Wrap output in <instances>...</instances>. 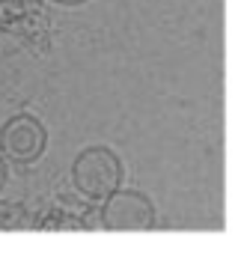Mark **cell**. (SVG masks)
<instances>
[{"label":"cell","mask_w":244,"mask_h":253,"mask_svg":"<svg viewBox=\"0 0 244 253\" xmlns=\"http://www.w3.org/2000/svg\"><path fill=\"white\" fill-rule=\"evenodd\" d=\"M122 182H125V164H122L116 149L104 143H92L81 149L72 161V185L86 200L101 203L116 188H122Z\"/></svg>","instance_id":"1"},{"label":"cell","mask_w":244,"mask_h":253,"mask_svg":"<svg viewBox=\"0 0 244 253\" xmlns=\"http://www.w3.org/2000/svg\"><path fill=\"white\" fill-rule=\"evenodd\" d=\"M98 223L107 232H149L158 226V209L152 197L137 188H116L101 200Z\"/></svg>","instance_id":"2"},{"label":"cell","mask_w":244,"mask_h":253,"mask_svg":"<svg viewBox=\"0 0 244 253\" xmlns=\"http://www.w3.org/2000/svg\"><path fill=\"white\" fill-rule=\"evenodd\" d=\"M45 149H48V128L36 113L21 110L3 122V128H0V152H3L9 164H18V167L36 164L45 155Z\"/></svg>","instance_id":"3"},{"label":"cell","mask_w":244,"mask_h":253,"mask_svg":"<svg viewBox=\"0 0 244 253\" xmlns=\"http://www.w3.org/2000/svg\"><path fill=\"white\" fill-rule=\"evenodd\" d=\"M6 182H9V161L3 158V152H0V191L6 188Z\"/></svg>","instance_id":"4"},{"label":"cell","mask_w":244,"mask_h":253,"mask_svg":"<svg viewBox=\"0 0 244 253\" xmlns=\"http://www.w3.org/2000/svg\"><path fill=\"white\" fill-rule=\"evenodd\" d=\"M51 3H57V6H83L89 0H51Z\"/></svg>","instance_id":"5"},{"label":"cell","mask_w":244,"mask_h":253,"mask_svg":"<svg viewBox=\"0 0 244 253\" xmlns=\"http://www.w3.org/2000/svg\"><path fill=\"white\" fill-rule=\"evenodd\" d=\"M0 6H3V0H0Z\"/></svg>","instance_id":"6"}]
</instances>
